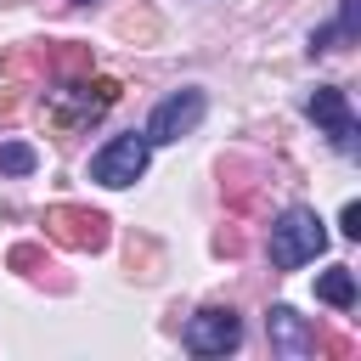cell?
<instances>
[{
    "mask_svg": "<svg viewBox=\"0 0 361 361\" xmlns=\"http://www.w3.org/2000/svg\"><path fill=\"white\" fill-rule=\"evenodd\" d=\"M118 79H107V73H90V79H56L51 90H45V130L56 135V141H68V135H79L85 124H96L113 102H118Z\"/></svg>",
    "mask_w": 361,
    "mask_h": 361,
    "instance_id": "cell-1",
    "label": "cell"
},
{
    "mask_svg": "<svg viewBox=\"0 0 361 361\" xmlns=\"http://www.w3.org/2000/svg\"><path fill=\"white\" fill-rule=\"evenodd\" d=\"M265 248H271V265L276 271H299L305 259H316L327 248V226L316 220V209H282Z\"/></svg>",
    "mask_w": 361,
    "mask_h": 361,
    "instance_id": "cell-2",
    "label": "cell"
},
{
    "mask_svg": "<svg viewBox=\"0 0 361 361\" xmlns=\"http://www.w3.org/2000/svg\"><path fill=\"white\" fill-rule=\"evenodd\" d=\"M45 237L56 248L96 254V248H107V214L102 209H85V203H51L45 209Z\"/></svg>",
    "mask_w": 361,
    "mask_h": 361,
    "instance_id": "cell-3",
    "label": "cell"
},
{
    "mask_svg": "<svg viewBox=\"0 0 361 361\" xmlns=\"http://www.w3.org/2000/svg\"><path fill=\"white\" fill-rule=\"evenodd\" d=\"M147 158H152L147 130H141V135H135V130H124V135H113V141L90 158V180H96V186H130V180H141V175H147Z\"/></svg>",
    "mask_w": 361,
    "mask_h": 361,
    "instance_id": "cell-4",
    "label": "cell"
},
{
    "mask_svg": "<svg viewBox=\"0 0 361 361\" xmlns=\"http://www.w3.org/2000/svg\"><path fill=\"white\" fill-rule=\"evenodd\" d=\"M203 113H209V96L186 85V90H175V96H164V102L152 107L147 141H180V135H192V130L203 124Z\"/></svg>",
    "mask_w": 361,
    "mask_h": 361,
    "instance_id": "cell-5",
    "label": "cell"
},
{
    "mask_svg": "<svg viewBox=\"0 0 361 361\" xmlns=\"http://www.w3.org/2000/svg\"><path fill=\"white\" fill-rule=\"evenodd\" d=\"M243 344V322H237V310H226V305H209V310H197L192 322H186V350L192 355H226V350H237Z\"/></svg>",
    "mask_w": 361,
    "mask_h": 361,
    "instance_id": "cell-6",
    "label": "cell"
},
{
    "mask_svg": "<svg viewBox=\"0 0 361 361\" xmlns=\"http://www.w3.org/2000/svg\"><path fill=\"white\" fill-rule=\"evenodd\" d=\"M305 113L333 135L338 152H355V113H350V96H344L338 85H316L310 102H305Z\"/></svg>",
    "mask_w": 361,
    "mask_h": 361,
    "instance_id": "cell-7",
    "label": "cell"
},
{
    "mask_svg": "<svg viewBox=\"0 0 361 361\" xmlns=\"http://www.w3.org/2000/svg\"><path fill=\"white\" fill-rule=\"evenodd\" d=\"M265 333H271L276 355H288V361H299V355H310V350H316V333H310V327L299 322V310H288V305H271Z\"/></svg>",
    "mask_w": 361,
    "mask_h": 361,
    "instance_id": "cell-8",
    "label": "cell"
},
{
    "mask_svg": "<svg viewBox=\"0 0 361 361\" xmlns=\"http://www.w3.org/2000/svg\"><path fill=\"white\" fill-rule=\"evenodd\" d=\"M0 73L11 79V85H45L51 79V39L45 45H11L6 56H0Z\"/></svg>",
    "mask_w": 361,
    "mask_h": 361,
    "instance_id": "cell-9",
    "label": "cell"
},
{
    "mask_svg": "<svg viewBox=\"0 0 361 361\" xmlns=\"http://www.w3.org/2000/svg\"><path fill=\"white\" fill-rule=\"evenodd\" d=\"M90 73H96L90 45H79V39H51V79H45V85H56V79H90Z\"/></svg>",
    "mask_w": 361,
    "mask_h": 361,
    "instance_id": "cell-10",
    "label": "cell"
},
{
    "mask_svg": "<svg viewBox=\"0 0 361 361\" xmlns=\"http://www.w3.org/2000/svg\"><path fill=\"white\" fill-rule=\"evenodd\" d=\"M316 299L333 305V310H350V305H355V271H350V265L322 271V276H316Z\"/></svg>",
    "mask_w": 361,
    "mask_h": 361,
    "instance_id": "cell-11",
    "label": "cell"
},
{
    "mask_svg": "<svg viewBox=\"0 0 361 361\" xmlns=\"http://www.w3.org/2000/svg\"><path fill=\"white\" fill-rule=\"evenodd\" d=\"M39 169V152L28 141H0V175H34Z\"/></svg>",
    "mask_w": 361,
    "mask_h": 361,
    "instance_id": "cell-12",
    "label": "cell"
},
{
    "mask_svg": "<svg viewBox=\"0 0 361 361\" xmlns=\"http://www.w3.org/2000/svg\"><path fill=\"white\" fill-rule=\"evenodd\" d=\"M6 265H11V271H23V276H45V271H56V265L45 259V248H39V243H17V248L6 254Z\"/></svg>",
    "mask_w": 361,
    "mask_h": 361,
    "instance_id": "cell-13",
    "label": "cell"
},
{
    "mask_svg": "<svg viewBox=\"0 0 361 361\" xmlns=\"http://www.w3.org/2000/svg\"><path fill=\"white\" fill-rule=\"evenodd\" d=\"M118 34L124 39H158V17L152 11H124L118 17Z\"/></svg>",
    "mask_w": 361,
    "mask_h": 361,
    "instance_id": "cell-14",
    "label": "cell"
},
{
    "mask_svg": "<svg viewBox=\"0 0 361 361\" xmlns=\"http://www.w3.org/2000/svg\"><path fill=\"white\" fill-rule=\"evenodd\" d=\"M152 265H158V248H152L147 237H130V271H135V276H158Z\"/></svg>",
    "mask_w": 361,
    "mask_h": 361,
    "instance_id": "cell-15",
    "label": "cell"
},
{
    "mask_svg": "<svg viewBox=\"0 0 361 361\" xmlns=\"http://www.w3.org/2000/svg\"><path fill=\"white\" fill-rule=\"evenodd\" d=\"M316 350L333 355V361H350V355H355V338H344V333H316Z\"/></svg>",
    "mask_w": 361,
    "mask_h": 361,
    "instance_id": "cell-16",
    "label": "cell"
},
{
    "mask_svg": "<svg viewBox=\"0 0 361 361\" xmlns=\"http://www.w3.org/2000/svg\"><path fill=\"white\" fill-rule=\"evenodd\" d=\"M214 248H220V254H243V231H237V226H220V231H214Z\"/></svg>",
    "mask_w": 361,
    "mask_h": 361,
    "instance_id": "cell-17",
    "label": "cell"
},
{
    "mask_svg": "<svg viewBox=\"0 0 361 361\" xmlns=\"http://www.w3.org/2000/svg\"><path fill=\"white\" fill-rule=\"evenodd\" d=\"M338 231H344V237H361V203H344V214H338Z\"/></svg>",
    "mask_w": 361,
    "mask_h": 361,
    "instance_id": "cell-18",
    "label": "cell"
},
{
    "mask_svg": "<svg viewBox=\"0 0 361 361\" xmlns=\"http://www.w3.org/2000/svg\"><path fill=\"white\" fill-rule=\"evenodd\" d=\"M11 113H17V85H6V90H0V118H11Z\"/></svg>",
    "mask_w": 361,
    "mask_h": 361,
    "instance_id": "cell-19",
    "label": "cell"
}]
</instances>
